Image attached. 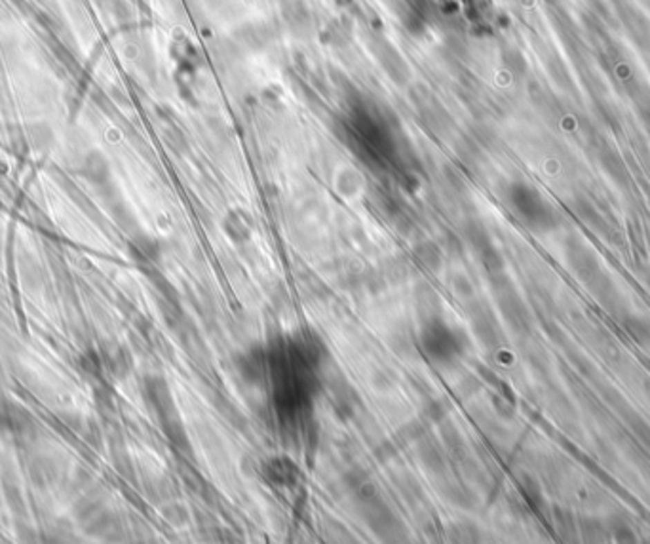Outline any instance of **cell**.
<instances>
[{"instance_id":"6da1fadb","label":"cell","mask_w":650,"mask_h":544,"mask_svg":"<svg viewBox=\"0 0 650 544\" xmlns=\"http://www.w3.org/2000/svg\"><path fill=\"white\" fill-rule=\"evenodd\" d=\"M379 59L383 63V67L388 71V75L392 80L396 82H403L409 77V69H407L405 62L399 57V54L390 46V44H384L383 52H379Z\"/></svg>"},{"instance_id":"3957f363","label":"cell","mask_w":650,"mask_h":544,"mask_svg":"<svg viewBox=\"0 0 650 544\" xmlns=\"http://www.w3.org/2000/svg\"><path fill=\"white\" fill-rule=\"evenodd\" d=\"M224 230L234 240H247L251 234V225H249L247 215L242 214V212H232L224 221Z\"/></svg>"},{"instance_id":"7a4b0ae2","label":"cell","mask_w":650,"mask_h":544,"mask_svg":"<svg viewBox=\"0 0 650 544\" xmlns=\"http://www.w3.org/2000/svg\"><path fill=\"white\" fill-rule=\"evenodd\" d=\"M84 176L88 177V181H92V183H103V181H107L108 177V166L107 160L99 156L97 153L90 154L88 158L84 160Z\"/></svg>"}]
</instances>
